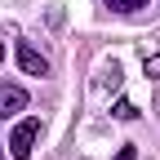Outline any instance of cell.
<instances>
[{"mask_svg": "<svg viewBox=\"0 0 160 160\" xmlns=\"http://www.w3.org/2000/svg\"><path fill=\"white\" fill-rule=\"evenodd\" d=\"M36 138H40V120H22V125L9 133V156H13V160H31Z\"/></svg>", "mask_w": 160, "mask_h": 160, "instance_id": "1", "label": "cell"}, {"mask_svg": "<svg viewBox=\"0 0 160 160\" xmlns=\"http://www.w3.org/2000/svg\"><path fill=\"white\" fill-rule=\"evenodd\" d=\"M18 67H22L27 76H49V58L36 53L31 45H18Z\"/></svg>", "mask_w": 160, "mask_h": 160, "instance_id": "2", "label": "cell"}, {"mask_svg": "<svg viewBox=\"0 0 160 160\" xmlns=\"http://www.w3.org/2000/svg\"><path fill=\"white\" fill-rule=\"evenodd\" d=\"M22 107H27V93L22 89H18V85H0V120H5V116H18Z\"/></svg>", "mask_w": 160, "mask_h": 160, "instance_id": "3", "label": "cell"}, {"mask_svg": "<svg viewBox=\"0 0 160 160\" xmlns=\"http://www.w3.org/2000/svg\"><path fill=\"white\" fill-rule=\"evenodd\" d=\"M107 5H111L116 13H138L142 5H151V0H107Z\"/></svg>", "mask_w": 160, "mask_h": 160, "instance_id": "4", "label": "cell"}, {"mask_svg": "<svg viewBox=\"0 0 160 160\" xmlns=\"http://www.w3.org/2000/svg\"><path fill=\"white\" fill-rule=\"evenodd\" d=\"M138 111H133V102H125V98H120V102H116V120H133Z\"/></svg>", "mask_w": 160, "mask_h": 160, "instance_id": "5", "label": "cell"}, {"mask_svg": "<svg viewBox=\"0 0 160 160\" xmlns=\"http://www.w3.org/2000/svg\"><path fill=\"white\" fill-rule=\"evenodd\" d=\"M147 76H160V53H151V58H147Z\"/></svg>", "mask_w": 160, "mask_h": 160, "instance_id": "6", "label": "cell"}, {"mask_svg": "<svg viewBox=\"0 0 160 160\" xmlns=\"http://www.w3.org/2000/svg\"><path fill=\"white\" fill-rule=\"evenodd\" d=\"M0 58H5V45H0Z\"/></svg>", "mask_w": 160, "mask_h": 160, "instance_id": "7", "label": "cell"}]
</instances>
